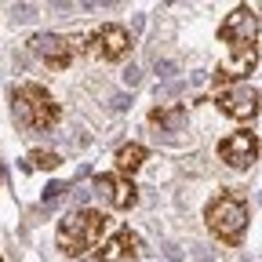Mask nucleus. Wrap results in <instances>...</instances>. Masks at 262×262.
<instances>
[{
  "label": "nucleus",
  "instance_id": "f257e3e1",
  "mask_svg": "<svg viewBox=\"0 0 262 262\" xmlns=\"http://www.w3.org/2000/svg\"><path fill=\"white\" fill-rule=\"evenodd\" d=\"M106 226H110V215L106 211H98V208H80L73 215H66L55 229V244L62 255H70V258H80L88 255L91 248H98V241H102L106 233Z\"/></svg>",
  "mask_w": 262,
  "mask_h": 262
},
{
  "label": "nucleus",
  "instance_id": "f03ea898",
  "mask_svg": "<svg viewBox=\"0 0 262 262\" xmlns=\"http://www.w3.org/2000/svg\"><path fill=\"white\" fill-rule=\"evenodd\" d=\"M11 106H15V117L26 131H51L62 117L51 91H44L40 84H18L11 95Z\"/></svg>",
  "mask_w": 262,
  "mask_h": 262
},
{
  "label": "nucleus",
  "instance_id": "7ed1b4c3",
  "mask_svg": "<svg viewBox=\"0 0 262 262\" xmlns=\"http://www.w3.org/2000/svg\"><path fill=\"white\" fill-rule=\"evenodd\" d=\"M204 226L226 244H241L244 237V226H248V204L241 201L237 193L222 189L219 196H211L208 208H204Z\"/></svg>",
  "mask_w": 262,
  "mask_h": 262
},
{
  "label": "nucleus",
  "instance_id": "20e7f679",
  "mask_svg": "<svg viewBox=\"0 0 262 262\" xmlns=\"http://www.w3.org/2000/svg\"><path fill=\"white\" fill-rule=\"evenodd\" d=\"M29 48L37 51L55 73L70 70V62L84 51V37H62V33H37V37H29Z\"/></svg>",
  "mask_w": 262,
  "mask_h": 262
},
{
  "label": "nucleus",
  "instance_id": "39448f33",
  "mask_svg": "<svg viewBox=\"0 0 262 262\" xmlns=\"http://www.w3.org/2000/svg\"><path fill=\"white\" fill-rule=\"evenodd\" d=\"M84 51L91 58H102V62H120L131 51V33L117 22H106V26H98L95 33L84 37Z\"/></svg>",
  "mask_w": 262,
  "mask_h": 262
},
{
  "label": "nucleus",
  "instance_id": "423d86ee",
  "mask_svg": "<svg viewBox=\"0 0 262 262\" xmlns=\"http://www.w3.org/2000/svg\"><path fill=\"white\" fill-rule=\"evenodd\" d=\"M219 40H222L229 51L255 48V40H258V15H255L248 4H237L233 11L226 15V22L219 26Z\"/></svg>",
  "mask_w": 262,
  "mask_h": 262
},
{
  "label": "nucleus",
  "instance_id": "0eeeda50",
  "mask_svg": "<svg viewBox=\"0 0 262 262\" xmlns=\"http://www.w3.org/2000/svg\"><path fill=\"white\" fill-rule=\"evenodd\" d=\"M215 106L233 117V120H251L258 113V91L244 80V84H226V88H215Z\"/></svg>",
  "mask_w": 262,
  "mask_h": 262
},
{
  "label": "nucleus",
  "instance_id": "6e6552de",
  "mask_svg": "<svg viewBox=\"0 0 262 262\" xmlns=\"http://www.w3.org/2000/svg\"><path fill=\"white\" fill-rule=\"evenodd\" d=\"M219 160L226 164V168H233V171H248L251 164L258 160L255 131H233V135H226L219 142Z\"/></svg>",
  "mask_w": 262,
  "mask_h": 262
},
{
  "label": "nucleus",
  "instance_id": "1a4fd4ad",
  "mask_svg": "<svg viewBox=\"0 0 262 262\" xmlns=\"http://www.w3.org/2000/svg\"><path fill=\"white\" fill-rule=\"evenodd\" d=\"M95 189L98 196H106V204L117 208V211H127V208H135L139 201V189L131 179L117 175V171H102V175H95Z\"/></svg>",
  "mask_w": 262,
  "mask_h": 262
},
{
  "label": "nucleus",
  "instance_id": "9d476101",
  "mask_svg": "<svg viewBox=\"0 0 262 262\" xmlns=\"http://www.w3.org/2000/svg\"><path fill=\"white\" fill-rule=\"evenodd\" d=\"M255 66H258V48H237V51H229V58L215 70V88L244 84Z\"/></svg>",
  "mask_w": 262,
  "mask_h": 262
},
{
  "label": "nucleus",
  "instance_id": "9b49d317",
  "mask_svg": "<svg viewBox=\"0 0 262 262\" xmlns=\"http://www.w3.org/2000/svg\"><path fill=\"white\" fill-rule=\"evenodd\" d=\"M142 251V241L139 233H131V229H117L110 241H102L98 248V262H120V258H135Z\"/></svg>",
  "mask_w": 262,
  "mask_h": 262
},
{
  "label": "nucleus",
  "instance_id": "f8f14e48",
  "mask_svg": "<svg viewBox=\"0 0 262 262\" xmlns=\"http://www.w3.org/2000/svg\"><path fill=\"white\" fill-rule=\"evenodd\" d=\"M146 157H149V149L142 146V142H124L120 149H117V175H124V179H131L142 164H146Z\"/></svg>",
  "mask_w": 262,
  "mask_h": 262
},
{
  "label": "nucleus",
  "instance_id": "ddd939ff",
  "mask_svg": "<svg viewBox=\"0 0 262 262\" xmlns=\"http://www.w3.org/2000/svg\"><path fill=\"white\" fill-rule=\"evenodd\" d=\"M29 164H33V168H40V171H55L58 164H62V157L51 153V149H33L29 153Z\"/></svg>",
  "mask_w": 262,
  "mask_h": 262
},
{
  "label": "nucleus",
  "instance_id": "4468645a",
  "mask_svg": "<svg viewBox=\"0 0 262 262\" xmlns=\"http://www.w3.org/2000/svg\"><path fill=\"white\" fill-rule=\"evenodd\" d=\"M153 124H179L182 120V106H171V110H153L149 113Z\"/></svg>",
  "mask_w": 262,
  "mask_h": 262
},
{
  "label": "nucleus",
  "instance_id": "2eb2a0df",
  "mask_svg": "<svg viewBox=\"0 0 262 262\" xmlns=\"http://www.w3.org/2000/svg\"><path fill=\"white\" fill-rule=\"evenodd\" d=\"M0 262H4V258H0Z\"/></svg>",
  "mask_w": 262,
  "mask_h": 262
}]
</instances>
